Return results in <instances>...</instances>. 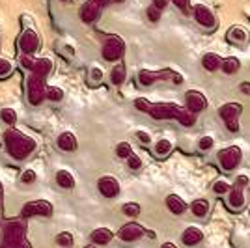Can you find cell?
Returning a JSON list of instances; mask_svg holds the SVG:
<instances>
[{
    "label": "cell",
    "instance_id": "obj_1",
    "mask_svg": "<svg viewBox=\"0 0 250 248\" xmlns=\"http://www.w3.org/2000/svg\"><path fill=\"white\" fill-rule=\"evenodd\" d=\"M52 71V62L49 58H40L36 60V65L32 69V75L26 84V93L28 101L32 104H40L45 99V79Z\"/></svg>",
    "mask_w": 250,
    "mask_h": 248
},
{
    "label": "cell",
    "instance_id": "obj_2",
    "mask_svg": "<svg viewBox=\"0 0 250 248\" xmlns=\"http://www.w3.org/2000/svg\"><path fill=\"white\" fill-rule=\"evenodd\" d=\"M147 114L153 120H177L179 124L185 125V127H190L196 122V114L188 112L187 108L177 106L174 103H151Z\"/></svg>",
    "mask_w": 250,
    "mask_h": 248
},
{
    "label": "cell",
    "instance_id": "obj_3",
    "mask_svg": "<svg viewBox=\"0 0 250 248\" xmlns=\"http://www.w3.org/2000/svg\"><path fill=\"white\" fill-rule=\"evenodd\" d=\"M4 144H6L8 153L13 159H19V161L26 159L36 149V142L28 136H24L22 133H19V131H15V129H10L4 135Z\"/></svg>",
    "mask_w": 250,
    "mask_h": 248
},
{
    "label": "cell",
    "instance_id": "obj_4",
    "mask_svg": "<svg viewBox=\"0 0 250 248\" xmlns=\"http://www.w3.org/2000/svg\"><path fill=\"white\" fill-rule=\"evenodd\" d=\"M174 81V84H181L183 83V77L179 73L172 71V69H165V71H151V69H140L138 75H136V81L140 86H151L155 81Z\"/></svg>",
    "mask_w": 250,
    "mask_h": 248
},
{
    "label": "cell",
    "instance_id": "obj_5",
    "mask_svg": "<svg viewBox=\"0 0 250 248\" xmlns=\"http://www.w3.org/2000/svg\"><path fill=\"white\" fill-rule=\"evenodd\" d=\"M243 112V106L239 103H226L219 108V116L222 122L226 124V129L229 133H237L239 131V118Z\"/></svg>",
    "mask_w": 250,
    "mask_h": 248
},
{
    "label": "cell",
    "instance_id": "obj_6",
    "mask_svg": "<svg viewBox=\"0 0 250 248\" xmlns=\"http://www.w3.org/2000/svg\"><path fill=\"white\" fill-rule=\"evenodd\" d=\"M217 159H219V165L224 172H231V170H235L239 166L241 159H243V151L237 145H229V147L220 149Z\"/></svg>",
    "mask_w": 250,
    "mask_h": 248
},
{
    "label": "cell",
    "instance_id": "obj_7",
    "mask_svg": "<svg viewBox=\"0 0 250 248\" xmlns=\"http://www.w3.org/2000/svg\"><path fill=\"white\" fill-rule=\"evenodd\" d=\"M125 43L120 36H108L103 45V58L106 62H116L124 56Z\"/></svg>",
    "mask_w": 250,
    "mask_h": 248
},
{
    "label": "cell",
    "instance_id": "obj_8",
    "mask_svg": "<svg viewBox=\"0 0 250 248\" xmlns=\"http://www.w3.org/2000/svg\"><path fill=\"white\" fill-rule=\"evenodd\" d=\"M110 0H88L81 8V19H83L86 24H92L99 19L101 11H103L104 6H108Z\"/></svg>",
    "mask_w": 250,
    "mask_h": 248
},
{
    "label": "cell",
    "instance_id": "obj_9",
    "mask_svg": "<svg viewBox=\"0 0 250 248\" xmlns=\"http://www.w3.org/2000/svg\"><path fill=\"white\" fill-rule=\"evenodd\" d=\"M40 34L34 30V28H24V32L21 34V38H19V49H21L22 54H26V56H32V54H36L38 49H40Z\"/></svg>",
    "mask_w": 250,
    "mask_h": 248
},
{
    "label": "cell",
    "instance_id": "obj_10",
    "mask_svg": "<svg viewBox=\"0 0 250 248\" xmlns=\"http://www.w3.org/2000/svg\"><path fill=\"white\" fill-rule=\"evenodd\" d=\"M24 241V226L21 222H8L4 226V247L13 248L15 245H19Z\"/></svg>",
    "mask_w": 250,
    "mask_h": 248
},
{
    "label": "cell",
    "instance_id": "obj_11",
    "mask_svg": "<svg viewBox=\"0 0 250 248\" xmlns=\"http://www.w3.org/2000/svg\"><path fill=\"white\" fill-rule=\"evenodd\" d=\"M40 215V217H51L52 215V206L45 200H38V202H32L22 207L21 217L22 218H32Z\"/></svg>",
    "mask_w": 250,
    "mask_h": 248
},
{
    "label": "cell",
    "instance_id": "obj_12",
    "mask_svg": "<svg viewBox=\"0 0 250 248\" xmlns=\"http://www.w3.org/2000/svg\"><path fill=\"white\" fill-rule=\"evenodd\" d=\"M192 10H194V19H196V22H198L200 26H204V28H208V30H211V28H215V26H217L215 13L209 10L208 6H204V4H196Z\"/></svg>",
    "mask_w": 250,
    "mask_h": 248
},
{
    "label": "cell",
    "instance_id": "obj_13",
    "mask_svg": "<svg viewBox=\"0 0 250 248\" xmlns=\"http://www.w3.org/2000/svg\"><path fill=\"white\" fill-rule=\"evenodd\" d=\"M226 196V204L231 211H241L245 207V186H241L239 183H233Z\"/></svg>",
    "mask_w": 250,
    "mask_h": 248
},
{
    "label": "cell",
    "instance_id": "obj_14",
    "mask_svg": "<svg viewBox=\"0 0 250 248\" xmlns=\"http://www.w3.org/2000/svg\"><path fill=\"white\" fill-rule=\"evenodd\" d=\"M185 103H187V110L192 114H198L206 110L208 106V99L204 97V93L196 92V90H188L185 93Z\"/></svg>",
    "mask_w": 250,
    "mask_h": 248
},
{
    "label": "cell",
    "instance_id": "obj_15",
    "mask_svg": "<svg viewBox=\"0 0 250 248\" xmlns=\"http://www.w3.org/2000/svg\"><path fill=\"white\" fill-rule=\"evenodd\" d=\"M146 231H144V227L135 224V222H129V224H125V226L120 227V231H118V237L125 241V243H135L138 239L142 237Z\"/></svg>",
    "mask_w": 250,
    "mask_h": 248
},
{
    "label": "cell",
    "instance_id": "obj_16",
    "mask_svg": "<svg viewBox=\"0 0 250 248\" xmlns=\"http://www.w3.org/2000/svg\"><path fill=\"white\" fill-rule=\"evenodd\" d=\"M97 188H99V192H101L104 198H116L120 194V183L110 176L101 177V179L97 181Z\"/></svg>",
    "mask_w": 250,
    "mask_h": 248
},
{
    "label": "cell",
    "instance_id": "obj_17",
    "mask_svg": "<svg viewBox=\"0 0 250 248\" xmlns=\"http://www.w3.org/2000/svg\"><path fill=\"white\" fill-rule=\"evenodd\" d=\"M204 241V231L196 226H188L183 233H181V243L185 247H196Z\"/></svg>",
    "mask_w": 250,
    "mask_h": 248
},
{
    "label": "cell",
    "instance_id": "obj_18",
    "mask_svg": "<svg viewBox=\"0 0 250 248\" xmlns=\"http://www.w3.org/2000/svg\"><path fill=\"white\" fill-rule=\"evenodd\" d=\"M167 207L170 213H174V215H181V213H185V209H187V204L183 202V198L177 196V194H168L167 196Z\"/></svg>",
    "mask_w": 250,
    "mask_h": 248
},
{
    "label": "cell",
    "instance_id": "obj_19",
    "mask_svg": "<svg viewBox=\"0 0 250 248\" xmlns=\"http://www.w3.org/2000/svg\"><path fill=\"white\" fill-rule=\"evenodd\" d=\"M220 63H222V60H220L219 54H215V52H208V54H204V58H202V65H204V69L209 73L220 69Z\"/></svg>",
    "mask_w": 250,
    "mask_h": 248
},
{
    "label": "cell",
    "instance_id": "obj_20",
    "mask_svg": "<svg viewBox=\"0 0 250 248\" xmlns=\"http://www.w3.org/2000/svg\"><path fill=\"white\" fill-rule=\"evenodd\" d=\"M58 147L62 151H75L77 149V138H75L73 133H62L58 136Z\"/></svg>",
    "mask_w": 250,
    "mask_h": 248
},
{
    "label": "cell",
    "instance_id": "obj_21",
    "mask_svg": "<svg viewBox=\"0 0 250 248\" xmlns=\"http://www.w3.org/2000/svg\"><path fill=\"white\" fill-rule=\"evenodd\" d=\"M112 237H114V233L108 227H97L92 231V241L95 245H106V243L112 241Z\"/></svg>",
    "mask_w": 250,
    "mask_h": 248
},
{
    "label": "cell",
    "instance_id": "obj_22",
    "mask_svg": "<svg viewBox=\"0 0 250 248\" xmlns=\"http://www.w3.org/2000/svg\"><path fill=\"white\" fill-rule=\"evenodd\" d=\"M190 211H192V215L194 217H206L209 213V204L208 200H194L192 204H190Z\"/></svg>",
    "mask_w": 250,
    "mask_h": 248
},
{
    "label": "cell",
    "instance_id": "obj_23",
    "mask_svg": "<svg viewBox=\"0 0 250 248\" xmlns=\"http://www.w3.org/2000/svg\"><path fill=\"white\" fill-rule=\"evenodd\" d=\"M228 40L233 43H247L249 32L245 30V28H241V26H233V28L228 32Z\"/></svg>",
    "mask_w": 250,
    "mask_h": 248
},
{
    "label": "cell",
    "instance_id": "obj_24",
    "mask_svg": "<svg viewBox=\"0 0 250 248\" xmlns=\"http://www.w3.org/2000/svg\"><path fill=\"white\" fill-rule=\"evenodd\" d=\"M56 183L62 186V188H73L75 186V177L67 172V170H60L56 174Z\"/></svg>",
    "mask_w": 250,
    "mask_h": 248
},
{
    "label": "cell",
    "instance_id": "obj_25",
    "mask_svg": "<svg viewBox=\"0 0 250 248\" xmlns=\"http://www.w3.org/2000/svg\"><path fill=\"white\" fill-rule=\"evenodd\" d=\"M172 142L170 140H167V138H163V140H159L155 144V155L159 157V159H165V157H168L170 153H172Z\"/></svg>",
    "mask_w": 250,
    "mask_h": 248
},
{
    "label": "cell",
    "instance_id": "obj_26",
    "mask_svg": "<svg viewBox=\"0 0 250 248\" xmlns=\"http://www.w3.org/2000/svg\"><path fill=\"white\" fill-rule=\"evenodd\" d=\"M241 63L237 58H226V60H222L220 63V69L226 73V75H235V73L239 71Z\"/></svg>",
    "mask_w": 250,
    "mask_h": 248
},
{
    "label": "cell",
    "instance_id": "obj_27",
    "mask_svg": "<svg viewBox=\"0 0 250 248\" xmlns=\"http://www.w3.org/2000/svg\"><path fill=\"white\" fill-rule=\"evenodd\" d=\"M125 79H127V69H125V65H116L114 69H112V73H110V81H112V84H116V86H120V84L125 83Z\"/></svg>",
    "mask_w": 250,
    "mask_h": 248
},
{
    "label": "cell",
    "instance_id": "obj_28",
    "mask_svg": "<svg viewBox=\"0 0 250 248\" xmlns=\"http://www.w3.org/2000/svg\"><path fill=\"white\" fill-rule=\"evenodd\" d=\"M45 97L52 103H58V101L63 99V90L56 88V86H49V88H45Z\"/></svg>",
    "mask_w": 250,
    "mask_h": 248
},
{
    "label": "cell",
    "instance_id": "obj_29",
    "mask_svg": "<svg viewBox=\"0 0 250 248\" xmlns=\"http://www.w3.org/2000/svg\"><path fill=\"white\" fill-rule=\"evenodd\" d=\"M231 185H229L226 179H217L215 183H213V192L215 194H219V196H224V194H228Z\"/></svg>",
    "mask_w": 250,
    "mask_h": 248
},
{
    "label": "cell",
    "instance_id": "obj_30",
    "mask_svg": "<svg viewBox=\"0 0 250 248\" xmlns=\"http://www.w3.org/2000/svg\"><path fill=\"white\" fill-rule=\"evenodd\" d=\"M0 118H2L4 124H8V125H13L17 122V114H15L13 108H2V110H0Z\"/></svg>",
    "mask_w": 250,
    "mask_h": 248
},
{
    "label": "cell",
    "instance_id": "obj_31",
    "mask_svg": "<svg viewBox=\"0 0 250 248\" xmlns=\"http://www.w3.org/2000/svg\"><path fill=\"white\" fill-rule=\"evenodd\" d=\"M131 153H133V149H131V144H129V142H120L118 147H116V155L120 157V159H127Z\"/></svg>",
    "mask_w": 250,
    "mask_h": 248
},
{
    "label": "cell",
    "instance_id": "obj_32",
    "mask_svg": "<svg viewBox=\"0 0 250 248\" xmlns=\"http://www.w3.org/2000/svg\"><path fill=\"white\" fill-rule=\"evenodd\" d=\"M122 211H124L127 217L135 218L140 215V206L138 204H135V202H131V204H125L124 207H122Z\"/></svg>",
    "mask_w": 250,
    "mask_h": 248
},
{
    "label": "cell",
    "instance_id": "obj_33",
    "mask_svg": "<svg viewBox=\"0 0 250 248\" xmlns=\"http://www.w3.org/2000/svg\"><path fill=\"white\" fill-rule=\"evenodd\" d=\"M56 243L63 248H69L71 245H73V235H71V233H67V231H63V233H60V235L56 237Z\"/></svg>",
    "mask_w": 250,
    "mask_h": 248
},
{
    "label": "cell",
    "instance_id": "obj_34",
    "mask_svg": "<svg viewBox=\"0 0 250 248\" xmlns=\"http://www.w3.org/2000/svg\"><path fill=\"white\" fill-rule=\"evenodd\" d=\"M213 144H215V140L211 136H202L198 140V149L200 151H209L213 147Z\"/></svg>",
    "mask_w": 250,
    "mask_h": 248
},
{
    "label": "cell",
    "instance_id": "obj_35",
    "mask_svg": "<svg viewBox=\"0 0 250 248\" xmlns=\"http://www.w3.org/2000/svg\"><path fill=\"white\" fill-rule=\"evenodd\" d=\"M13 69V63L10 60H6V58H0V79L2 77H8Z\"/></svg>",
    "mask_w": 250,
    "mask_h": 248
},
{
    "label": "cell",
    "instance_id": "obj_36",
    "mask_svg": "<svg viewBox=\"0 0 250 248\" xmlns=\"http://www.w3.org/2000/svg\"><path fill=\"white\" fill-rule=\"evenodd\" d=\"M101 81H103V69L95 65V67H92V69H90V83L99 84Z\"/></svg>",
    "mask_w": 250,
    "mask_h": 248
},
{
    "label": "cell",
    "instance_id": "obj_37",
    "mask_svg": "<svg viewBox=\"0 0 250 248\" xmlns=\"http://www.w3.org/2000/svg\"><path fill=\"white\" fill-rule=\"evenodd\" d=\"M127 165H129L131 170H138V168L142 166V159L138 155H135V153H131V155L127 157Z\"/></svg>",
    "mask_w": 250,
    "mask_h": 248
},
{
    "label": "cell",
    "instance_id": "obj_38",
    "mask_svg": "<svg viewBox=\"0 0 250 248\" xmlns=\"http://www.w3.org/2000/svg\"><path fill=\"white\" fill-rule=\"evenodd\" d=\"M161 13H163V11L157 10L155 6H149V8H147V19H149L151 22H157L159 19H161Z\"/></svg>",
    "mask_w": 250,
    "mask_h": 248
},
{
    "label": "cell",
    "instance_id": "obj_39",
    "mask_svg": "<svg viewBox=\"0 0 250 248\" xmlns=\"http://www.w3.org/2000/svg\"><path fill=\"white\" fill-rule=\"evenodd\" d=\"M21 65L24 67V69L32 71V69H34V65H36V60H34L32 56H26V54H22V56H21Z\"/></svg>",
    "mask_w": 250,
    "mask_h": 248
},
{
    "label": "cell",
    "instance_id": "obj_40",
    "mask_svg": "<svg viewBox=\"0 0 250 248\" xmlns=\"http://www.w3.org/2000/svg\"><path fill=\"white\" fill-rule=\"evenodd\" d=\"M149 101L147 99H144V97H138V99H135V106L138 108V110H142V112H147L149 110Z\"/></svg>",
    "mask_w": 250,
    "mask_h": 248
},
{
    "label": "cell",
    "instance_id": "obj_41",
    "mask_svg": "<svg viewBox=\"0 0 250 248\" xmlns=\"http://www.w3.org/2000/svg\"><path fill=\"white\" fill-rule=\"evenodd\" d=\"M172 2H174L177 8L185 13V15L190 13V6H188V4H190V0H172Z\"/></svg>",
    "mask_w": 250,
    "mask_h": 248
},
{
    "label": "cell",
    "instance_id": "obj_42",
    "mask_svg": "<svg viewBox=\"0 0 250 248\" xmlns=\"http://www.w3.org/2000/svg\"><path fill=\"white\" fill-rule=\"evenodd\" d=\"M21 181L22 183H34L36 181V172L34 170H24L21 176Z\"/></svg>",
    "mask_w": 250,
    "mask_h": 248
},
{
    "label": "cell",
    "instance_id": "obj_43",
    "mask_svg": "<svg viewBox=\"0 0 250 248\" xmlns=\"http://www.w3.org/2000/svg\"><path fill=\"white\" fill-rule=\"evenodd\" d=\"M136 138H138L142 144H151V136L147 135L146 131H138V133H136Z\"/></svg>",
    "mask_w": 250,
    "mask_h": 248
},
{
    "label": "cell",
    "instance_id": "obj_44",
    "mask_svg": "<svg viewBox=\"0 0 250 248\" xmlns=\"http://www.w3.org/2000/svg\"><path fill=\"white\" fill-rule=\"evenodd\" d=\"M167 4H168V0H153V2H151V6H155L157 10H165V8H167Z\"/></svg>",
    "mask_w": 250,
    "mask_h": 248
},
{
    "label": "cell",
    "instance_id": "obj_45",
    "mask_svg": "<svg viewBox=\"0 0 250 248\" xmlns=\"http://www.w3.org/2000/svg\"><path fill=\"white\" fill-rule=\"evenodd\" d=\"M235 183H239L241 186H247L250 183V179H249V176H239L237 177V181Z\"/></svg>",
    "mask_w": 250,
    "mask_h": 248
},
{
    "label": "cell",
    "instance_id": "obj_46",
    "mask_svg": "<svg viewBox=\"0 0 250 248\" xmlns=\"http://www.w3.org/2000/svg\"><path fill=\"white\" fill-rule=\"evenodd\" d=\"M241 92L247 93V95H250V83H241Z\"/></svg>",
    "mask_w": 250,
    "mask_h": 248
},
{
    "label": "cell",
    "instance_id": "obj_47",
    "mask_svg": "<svg viewBox=\"0 0 250 248\" xmlns=\"http://www.w3.org/2000/svg\"><path fill=\"white\" fill-rule=\"evenodd\" d=\"M161 248H177V247L174 245V243H163V245H161Z\"/></svg>",
    "mask_w": 250,
    "mask_h": 248
},
{
    "label": "cell",
    "instance_id": "obj_48",
    "mask_svg": "<svg viewBox=\"0 0 250 248\" xmlns=\"http://www.w3.org/2000/svg\"><path fill=\"white\" fill-rule=\"evenodd\" d=\"M2 194H4V186H2V183H0V200H2Z\"/></svg>",
    "mask_w": 250,
    "mask_h": 248
},
{
    "label": "cell",
    "instance_id": "obj_49",
    "mask_svg": "<svg viewBox=\"0 0 250 248\" xmlns=\"http://www.w3.org/2000/svg\"><path fill=\"white\" fill-rule=\"evenodd\" d=\"M110 2H125V0H110Z\"/></svg>",
    "mask_w": 250,
    "mask_h": 248
},
{
    "label": "cell",
    "instance_id": "obj_50",
    "mask_svg": "<svg viewBox=\"0 0 250 248\" xmlns=\"http://www.w3.org/2000/svg\"><path fill=\"white\" fill-rule=\"evenodd\" d=\"M0 248H6V247H4V243H0Z\"/></svg>",
    "mask_w": 250,
    "mask_h": 248
},
{
    "label": "cell",
    "instance_id": "obj_51",
    "mask_svg": "<svg viewBox=\"0 0 250 248\" xmlns=\"http://www.w3.org/2000/svg\"><path fill=\"white\" fill-rule=\"evenodd\" d=\"M84 248H95V247H92V245H90V247H84Z\"/></svg>",
    "mask_w": 250,
    "mask_h": 248
},
{
    "label": "cell",
    "instance_id": "obj_52",
    "mask_svg": "<svg viewBox=\"0 0 250 248\" xmlns=\"http://www.w3.org/2000/svg\"><path fill=\"white\" fill-rule=\"evenodd\" d=\"M62 2H71V0H62Z\"/></svg>",
    "mask_w": 250,
    "mask_h": 248
}]
</instances>
